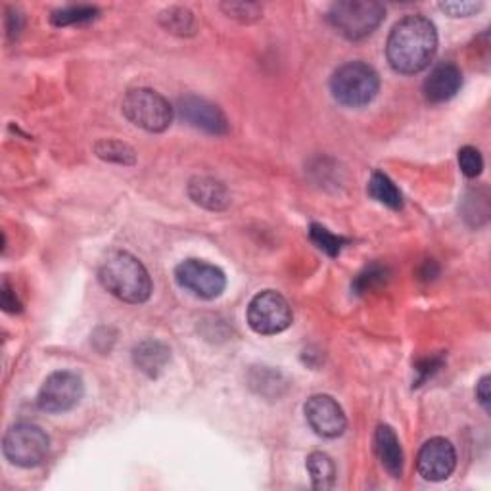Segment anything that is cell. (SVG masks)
<instances>
[{"instance_id":"obj_3","label":"cell","mask_w":491,"mask_h":491,"mask_svg":"<svg viewBox=\"0 0 491 491\" xmlns=\"http://www.w3.org/2000/svg\"><path fill=\"white\" fill-rule=\"evenodd\" d=\"M380 88V77L373 66L365 62H348L340 66L331 77L334 100L348 108H363L375 100Z\"/></svg>"},{"instance_id":"obj_10","label":"cell","mask_w":491,"mask_h":491,"mask_svg":"<svg viewBox=\"0 0 491 491\" xmlns=\"http://www.w3.org/2000/svg\"><path fill=\"white\" fill-rule=\"evenodd\" d=\"M305 421L321 438H338L344 434L348 419L338 401L326 394H317L307 399L304 407Z\"/></svg>"},{"instance_id":"obj_12","label":"cell","mask_w":491,"mask_h":491,"mask_svg":"<svg viewBox=\"0 0 491 491\" xmlns=\"http://www.w3.org/2000/svg\"><path fill=\"white\" fill-rule=\"evenodd\" d=\"M178 115H181L185 122L195 127L198 131L207 132V135H225L229 131V122L227 115L223 114V110L210 100L200 98V96H185L178 100Z\"/></svg>"},{"instance_id":"obj_24","label":"cell","mask_w":491,"mask_h":491,"mask_svg":"<svg viewBox=\"0 0 491 491\" xmlns=\"http://www.w3.org/2000/svg\"><path fill=\"white\" fill-rule=\"evenodd\" d=\"M309 238L314 241V244L321 251H324V254L331 256V258H336L341 251V248H344L350 242L348 238L336 236L329 229H324L323 225H317V223H314V225L309 227Z\"/></svg>"},{"instance_id":"obj_13","label":"cell","mask_w":491,"mask_h":491,"mask_svg":"<svg viewBox=\"0 0 491 491\" xmlns=\"http://www.w3.org/2000/svg\"><path fill=\"white\" fill-rule=\"evenodd\" d=\"M463 86V73L455 64H440L424 79L423 95L430 104L451 100Z\"/></svg>"},{"instance_id":"obj_1","label":"cell","mask_w":491,"mask_h":491,"mask_svg":"<svg viewBox=\"0 0 491 491\" xmlns=\"http://www.w3.org/2000/svg\"><path fill=\"white\" fill-rule=\"evenodd\" d=\"M436 50V27L419 14L399 20L386 42V56H388L390 66L404 76H414L426 69L434 59Z\"/></svg>"},{"instance_id":"obj_7","label":"cell","mask_w":491,"mask_h":491,"mask_svg":"<svg viewBox=\"0 0 491 491\" xmlns=\"http://www.w3.org/2000/svg\"><path fill=\"white\" fill-rule=\"evenodd\" d=\"M248 324L261 336L280 334L292 324V307L286 297L275 290L259 292L248 305Z\"/></svg>"},{"instance_id":"obj_29","label":"cell","mask_w":491,"mask_h":491,"mask_svg":"<svg viewBox=\"0 0 491 491\" xmlns=\"http://www.w3.org/2000/svg\"><path fill=\"white\" fill-rule=\"evenodd\" d=\"M441 365H443V357L441 355L426 357L424 361L416 363V375H419V378H416L414 386H421L424 380H428L434 373H438V370L441 368Z\"/></svg>"},{"instance_id":"obj_22","label":"cell","mask_w":491,"mask_h":491,"mask_svg":"<svg viewBox=\"0 0 491 491\" xmlns=\"http://www.w3.org/2000/svg\"><path fill=\"white\" fill-rule=\"evenodd\" d=\"M250 386L254 388L258 394L265 397H278L282 390L286 388V380L282 377L278 370H269L267 367H261V370H254L250 378Z\"/></svg>"},{"instance_id":"obj_30","label":"cell","mask_w":491,"mask_h":491,"mask_svg":"<svg viewBox=\"0 0 491 491\" xmlns=\"http://www.w3.org/2000/svg\"><path fill=\"white\" fill-rule=\"evenodd\" d=\"M22 27H23V16L20 14V10L8 8L6 10V35L10 39H18Z\"/></svg>"},{"instance_id":"obj_32","label":"cell","mask_w":491,"mask_h":491,"mask_svg":"<svg viewBox=\"0 0 491 491\" xmlns=\"http://www.w3.org/2000/svg\"><path fill=\"white\" fill-rule=\"evenodd\" d=\"M436 275H438V265L432 259H428L424 263V271H421V278L430 280V278H434Z\"/></svg>"},{"instance_id":"obj_2","label":"cell","mask_w":491,"mask_h":491,"mask_svg":"<svg viewBox=\"0 0 491 491\" xmlns=\"http://www.w3.org/2000/svg\"><path fill=\"white\" fill-rule=\"evenodd\" d=\"M98 280L117 300L125 304H144L152 296V278L146 267L123 250H114L98 267Z\"/></svg>"},{"instance_id":"obj_31","label":"cell","mask_w":491,"mask_h":491,"mask_svg":"<svg viewBox=\"0 0 491 491\" xmlns=\"http://www.w3.org/2000/svg\"><path fill=\"white\" fill-rule=\"evenodd\" d=\"M489 382L491 378L489 377H484L478 386H476V399H478V404L484 407L486 413H489V399H491V394H489Z\"/></svg>"},{"instance_id":"obj_5","label":"cell","mask_w":491,"mask_h":491,"mask_svg":"<svg viewBox=\"0 0 491 491\" xmlns=\"http://www.w3.org/2000/svg\"><path fill=\"white\" fill-rule=\"evenodd\" d=\"M123 115L148 132L168 131L173 122L171 104L152 88H131L122 102Z\"/></svg>"},{"instance_id":"obj_23","label":"cell","mask_w":491,"mask_h":491,"mask_svg":"<svg viewBox=\"0 0 491 491\" xmlns=\"http://www.w3.org/2000/svg\"><path fill=\"white\" fill-rule=\"evenodd\" d=\"M98 16V8L96 6H88V5H79V6H66L54 10L50 16V23L56 27H66V25H79L93 22Z\"/></svg>"},{"instance_id":"obj_14","label":"cell","mask_w":491,"mask_h":491,"mask_svg":"<svg viewBox=\"0 0 491 491\" xmlns=\"http://www.w3.org/2000/svg\"><path fill=\"white\" fill-rule=\"evenodd\" d=\"M171 361V350L159 340L148 338L132 348V363L150 378H158Z\"/></svg>"},{"instance_id":"obj_15","label":"cell","mask_w":491,"mask_h":491,"mask_svg":"<svg viewBox=\"0 0 491 491\" xmlns=\"http://www.w3.org/2000/svg\"><path fill=\"white\" fill-rule=\"evenodd\" d=\"M375 450L378 455V460L382 468L388 472L392 478H401L404 476V465L405 457L404 450H401L399 438L396 436L394 428L388 424H380L375 434Z\"/></svg>"},{"instance_id":"obj_11","label":"cell","mask_w":491,"mask_h":491,"mask_svg":"<svg viewBox=\"0 0 491 491\" xmlns=\"http://www.w3.org/2000/svg\"><path fill=\"white\" fill-rule=\"evenodd\" d=\"M457 453L453 443L445 438L428 440L416 459L419 474L428 482H443L455 472Z\"/></svg>"},{"instance_id":"obj_28","label":"cell","mask_w":491,"mask_h":491,"mask_svg":"<svg viewBox=\"0 0 491 491\" xmlns=\"http://www.w3.org/2000/svg\"><path fill=\"white\" fill-rule=\"evenodd\" d=\"M0 304H3V309L6 311V314H20L23 307L16 290H14L8 282V278H5L3 286H0Z\"/></svg>"},{"instance_id":"obj_9","label":"cell","mask_w":491,"mask_h":491,"mask_svg":"<svg viewBox=\"0 0 491 491\" xmlns=\"http://www.w3.org/2000/svg\"><path fill=\"white\" fill-rule=\"evenodd\" d=\"M175 280L183 290L202 300H215L227 288V277L219 267L202 259H185L177 265Z\"/></svg>"},{"instance_id":"obj_19","label":"cell","mask_w":491,"mask_h":491,"mask_svg":"<svg viewBox=\"0 0 491 491\" xmlns=\"http://www.w3.org/2000/svg\"><path fill=\"white\" fill-rule=\"evenodd\" d=\"M159 23L166 32L178 37H188L196 33L195 14L183 6H171L168 10H163L159 14Z\"/></svg>"},{"instance_id":"obj_25","label":"cell","mask_w":491,"mask_h":491,"mask_svg":"<svg viewBox=\"0 0 491 491\" xmlns=\"http://www.w3.org/2000/svg\"><path fill=\"white\" fill-rule=\"evenodd\" d=\"M221 10L225 12L229 18L242 23L258 22L263 14V6L258 3H234V0H231V3H223Z\"/></svg>"},{"instance_id":"obj_4","label":"cell","mask_w":491,"mask_h":491,"mask_svg":"<svg viewBox=\"0 0 491 491\" xmlns=\"http://www.w3.org/2000/svg\"><path fill=\"white\" fill-rule=\"evenodd\" d=\"M386 18V8L375 0H341L329 10V23L348 41L373 35Z\"/></svg>"},{"instance_id":"obj_20","label":"cell","mask_w":491,"mask_h":491,"mask_svg":"<svg viewBox=\"0 0 491 491\" xmlns=\"http://www.w3.org/2000/svg\"><path fill=\"white\" fill-rule=\"evenodd\" d=\"M388 280H390L388 267L380 265V263H373V265L365 267V269L355 277V280L351 282V292L355 296H363L367 292H373V290L384 286Z\"/></svg>"},{"instance_id":"obj_26","label":"cell","mask_w":491,"mask_h":491,"mask_svg":"<svg viewBox=\"0 0 491 491\" xmlns=\"http://www.w3.org/2000/svg\"><path fill=\"white\" fill-rule=\"evenodd\" d=\"M457 159H459L460 171H463V175L468 178H476L484 169V158H482L478 148H474V146L460 148Z\"/></svg>"},{"instance_id":"obj_21","label":"cell","mask_w":491,"mask_h":491,"mask_svg":"<svg viewBox=\"0 0 491 491\" xmlns=\"http://www.w3.org/2000/svg\"><path fill=\"white\" fill-rule=\"evenodd\" d=\"M95 152L100 159L119 163V166H135L137 163V152L119 141H100L95 144Z\"/></svg>"},{"instance_id":"obj_17","label":"cell","mask_w":491,"mask_h":491,"mask_svg":"<svg viewBox=\"0 0 491 491\" xmlns=\"http://www.w3.org/2000/svg\"><path fill=\"white\" fill-rule=\"evenodd\" d=\"M307 472L311 476V484H314L315 489L326 491L332 489L336 484V465L334 460L323 453V451H315L307 457Z\"/></svg>"},{"instance_id":"obj_18","label":"cell","mask_w":491,"mask_h":491,"mask_svg":"<svg viewBox=\"0 0 491 491\" xmlns=\"http://www.w3.org/2000/svg\"><path fill=\"white\" fill-rule=\"evenodd\" d=\"M368 195L378 204L390 207V210H401V207H404V196H401V190L386 173H380V171L373 173V177H370L368 181Z\"/></svg>"},{"instance_id":"obj_6","label":"cell","mask_w":491,"mask_h":491,"mask_svg":"<svg viewBox=\"0 0 491 491\" xmlns=\"http://www.w3.org/2000/svg\"><path fill=\"white\" fill-rule=\"evenodd\" d=\"M50 438L44 430L32 423H18L8 428L3 440V453L12 465L22 468L39 467L47 459Z\"/></svg>"},{"instance_id":"obj_8","label":"cell","mask_w":491,"mask_h":491,"mask_svg":"<svg viewBox=\"0 0 491 491\" xmlns=\"http://www.w3.org/2000/svg\"><path fill=\"white\" fill-rule=\"evenodd\" d=\"M85 396L83 378L73 370H56L42 382L37 405L44 413H66L81 404Z\"/></svg>"},{"instance_id":"obj_27","label":"cell","mask_w":491,"mask_h":491,"mask_svg":"<svg viewBox=\"0 0 491 491\" xmlns=\"http://www.w3.org/2000/svg\"><path fill=\"white\" fill-rule=\"evenodd\" d=\"M482 3H441L440 10L450 14L451 18H468L482 10Z\"/></svg>"},{"instance_id":"obj_16","label":"cell","mask_w":491,"mask_h":491,"mask_svg":"<svg viewBox=\"0 0 491 491\" xmlns=\"http://www.w3.org/2000/svg\"><path fill=\"white\" fill-rule=\"evenodd\" d=\"M188 196L192 202L205 207V210L221 212L227 210L231 204V195L227 186L212 177H195L188 183Z\"/></svg>"}]
</instances>
